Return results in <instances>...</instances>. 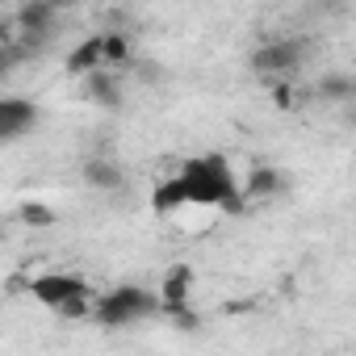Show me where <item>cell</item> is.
Wrapping results in <instances>:
<instances>
[{"instance_id": "obj_1", "label": "cell", "mask_w": 356, "mask_h": 356, "mask_svg": "<svg viewBox=\"0 0 356 356\" xmlns=\"http://www.w3.org/2000/svg\"><path fill=\"white\" fill-rule=\"evenodd\" d=\"M181 181L189 189V206H222V210H239V185L227 155H197L181 168Z\"/></svg>"}, {"instance_id": "obj_2", "label": "cell", "mask_w": 356, "mask_h": 356, "mask_svg": "<svg viewBox=\"0 0 356 356\" xmlns=\"http://www.w3.org/2000/svg\"><path fill=\"white\" fill-rule=\"evenodd\" d=\"M30 298L42 302L47 310L63 314V318H84L88 310H97L88 281H80L72 273H42V277H34L30 281Z\"/></svg>"}, {"instance_id": "obj_3", "label": "cell", "mask_w": 356, "mask_h": 356, "mask_svg": "<svg viewBox=\"0 0 356 356\" xmlns=\"http://www.w3.org/2000/svg\"><path fill=\"white\" fill-rule=\"evenodd\" d=\"M155 310H163V302L151 293V289H143V285H118V289H109L105 298H97V323H105V327H126V323H134V318H147V314H155Z\"/></svg>"}, {"instance_id": "obj_4", "label": "cell", "mask_w": 356, "mask_h": 356, "mask_svg": "<svg viewBox=\"0 0 356 356\" xmlns=\"http://www.w3.org/2000/svg\"><path fill=\"white\" fill-rule=\"evenodd\" d=\"M306 42H298V38H277V42H264L256 55H252V72L256 76H264L268 84H277L281 76H293L298 67H302V59H306Z\"/></svg>"}, {"instance_id": "obj_5", "label": "cell", "mask_w": 356, "mask_h": 356, "mask_svg": "<svg viewBox=\"0 0 356 356\" xmlns=\"http://www.w3.org/2000/svg\"><path fill=\"white\" fill-rule=\"evenodd\" d=\"M189 293H193V268H189V264H172L168 277H163V289H159L163 314H168V318L189 314Z\"/></svg>"}, {"instance_id": "obj_6", "label": "cell", "mask_w": 356, "mask_h": 356, "mask_svg": "<svg viewBox=\"0 0 356 356\" xmlns=\"http://www.w3.org/2000/svg\"><path fill=\"white\" fill-rule=\"evenodd\" d=\"M34 122H38V109H34L30 101H22V97L0 101V138H5V143L22 138V134H26Z\"/></svg>"}, {"instance_id": "obj_7", "label": "cell", "mask_w": 356, "mask_h": 356, "mask_svg": "<svg viewBox=\"0 0 356 356\" xmlns=\"http://www.w3.org/2000/svg\"><path fill=\"white\" fill-rule=\"evenodd\" d=\"M105 67V34H92V38H84L72 55H67V72L72 76H92V72H101Z\"/></svg>"}, {"instance_id": "obj_8", "label": "cell", "mask_w": 356, "mask_h": 356, "mask_svg": "<svg viewBox=\"0 0 356 356\" xmlns=\"http://www.w3.org/2000/svg\"><path fill=\"white\" fill-rule=\"evenodd\" d=\"M84 92H88L97 105H105V109H118V105H122V84H118V76L105 72V67L84 80Z\"/></svg>"}, {"instance_id": "obj_9", "label": "cell", "mask_w": 356, "mask_h": 356, "mask_svg": "<svg viewBox=\"0 0 356 356\" xmlns=\"http://www.w3.org/2000/svg\"><path fill=\"white\" fill-rule=\"evenodd\" d=\"M84 181H88L92 189H101V193H118V189L126 185V176H122V168L109 163V159H88V163H84Z\"/></svg>"}, {"instance_id": "obj_10", "label": "cell", "mask_w": 356, "mask_h": 356, "mask_svg": "<svg viewBox=\"0 0 356 356\" xmlns=\"http://www.w3.org/2000/svg\"><path fill=\"white\" fill-rule=\"evenodd\" d=\"M151 206H155V214H176L181 206H189V189H185V181H181V176H172V181H163V185L151 193Z\"/></svg>"}, {"instance_id": "obj_11", "label": "cell", "mask_w": 356, "mask_h": 356, "mask_svg": "<svg viewBox=\"0 0 356 356\" xmlns=\"http://www.w3.org/2000/svg\"><path fill=\"white\" fill-rule=\"evenodd\" d=\"M281 189V176H277V168H264V163H256L252 172H248V189H243V197H252V202H264V197H273Z\"/></svg>"}, {"instance_id": "obj_12", "label": "cell", "mask_w": 356, "mask_h": 356, "mask_svg": "<svg viewBox=\"0 0 356 356\" xmlns=\"http://www.w3.org/2000/svg\"><path fill=\"white\" fill-rule=\"evenodd\" d=\"M126 59H130V38L118 34V30H109V34H105V67L126 63Z\"/></svg>"}, {"instance_id": "obj_13", "label": "cell", "mask_w": 356, "mask_h": 356, "mask_svg": "<svg viewBox=\"0 0 356 356\" xmlns=\"http://www.w3.org/2000/svg\"><path fill=\"white\" fill-rule=\"evenodd\" d=\"M17 218H22L26 227H55V210L42 206V202H26V206L17 210Z\"/></svg>"}, {"instance_id": "obj_14", "label": "cell", "mask_w": 356, "mask_h": 356, "mask_svg": "<svg viewBox=\"0 0 356 356\" xmlns=\"http://www.w3.org/2000/svg\"><path fill=\"white\" fill-rule=\"evenodd\" d=\"M318 92L343 101V97H356V80H348V76H323L318 80Z\"/></svg>"}, {"instance_id": "obj_15", "label": "cell", "mask_w": 356, "mask_h": 356, "mask_svg": "<svg viewBox=\"0 0 356 356\" xmlns=\"http://www.w3.org/2000/svg\"><path fill=\"white\" fill-rule=\"evenodd\" d=\"M273 101H277V109H289L293 105V92L285 84H273Z\"/></svg>"}, {"instance_id": "obj_16", "label": "cell", "mask_w": 356, "mask_h": 356, "mask_svg": "<svg viewBox=\"0 0 356 356\" xmlns=\"http://www.w3.org/2000/svg\"><path fill=\"white\" fill-rule=\"evenodd\" d=\"M172 323L181 327V331H197V327H202V314H193V310H189V314H181V318H172Z\"/></svg>"}, {"instance_id": "obj_17", "label": "cell", "mask_w": 356, "mask_h": 356, "mask_svg": "<svg viewBox=\"0 0 356 356\" xmlns=\"http://www.w3.org/2000/svg\"><path fill=\"white\" fill-rule=\"evenodd\" d=\"M134 67H138V76H143L147 84H155V80H159V72H155V63H134Z\"/></svg>"}]
</instances>
